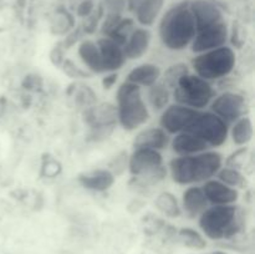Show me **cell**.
<instances>
[{"mask_svg":"<svg viewBox=\"0 0 255 254\" xmlns=\"http://www.w3.org/2000/svg\"><path fill=\"white\" fill-rule=\"evenodd\" d=\"M199 110L191 109L183 105H171L162 114L159 124L167 133L177 134L184 132L199 115Z\"/></svg>","mask_w":255,"mask_h":254,"instance_id":"obj_8","label":"cell"},{"mask_svg":"<svg viewBox=\"0 0 255 254\" xmlns=\"http://www.w3.org/2000/svg\"><path fill=\"white\" fill-rule=\"evenodd\" d=\"M164 0H143L134 10L137 21L143 26H151L163 9Z\"/></svg>","mask_w":255,"mask_h":254,"instance_id":"obj_23","label":"cell"},{"mask_svg":"<svg viewBox=\"0 0 255 254\" xmlns=\"http://www.w3.org/2000/svg\"><path fill=\"white\" fill-rule=\"evenodd\" d=\"M211 254H228V253H226V252H222V251H217V252H213V253H211Z\"/></svg>","mask_w":255,"mask_h":254,"instance_id":"obj_45","label":"cell"},{"mask_svg":"<svg viewBox=\"0 0 255 254\" xmlns=\"http://www.w3.org/2000/svg\"><path fill=\"white\" fill-rule=\"evenodd\" d=\"M199 227L213 241L229 239L241 231L238 208L233 204L207 208L199 218Z\"/></svg>","mask_w":255,"mask_h":254,"instance_id":"obj_4","label":"cell"},{"mask_svg":"<svg viewBox=\"0 0 255 254\" xmlns=\"http://www.w3.org/2000/svg\"><path fill=\"white\" fill-rule=\"evenodd\" d=\"M147 97H148L149 104L154 110H163L168 105L171 91L162 82H159V84L156 82V84L148 87Z\"/></svg>","mask_w":255,"mask_h":254,"instance_id":"obj_26","label":"cell"},{"mask_svg":"<svg viewBox=\"0 0 255 254\" xmlns=\"http://www.w3.org/2000/svg\"><path fill=\"white\" fill-rule=\"evenodd\" d=\"M182 207L183 211L189 218H194L201 216L207 208H208V201H207L202 187H189L183 192L182 196Z\"/></svg>","mask_w":255,"mask_h":254,"instance_id":"obj_20","label":"cell"},{"mask_svg":"<svg viewBox=\"0 0 255 254\" xmlns=\"http://www.w3.org/2000/svg\"><path fill=\"white\" fill-rule=\"evenodd\" d=\"M189 10L196 21L197 31L223 21L219 7L209 0H189Z\"/></svg>","mask_w":255,"mask_h":254,"instance_id":"obj_12","label":"cell"},{"mask_svg":"<svg viewBox=\"0 0 255 254\" xmlns=\"http://www.w3.org/2000/svg\"><path fill=\"white\" fill-rule=\"evenodd\" d=\"M115 128H95L90 129L89 132V139L94 142H101L105 141V139L109 138L112 134Z\"/></svg>","mask_w":255,"mask_h":254,"instance_id":"obj_38","label":"cell"},{"mask_svg":"<svg viewBox=\"0 0 255 254\" xmlns=\"http://www.w3.org/2000/svg\"><path fill=\"white\" fill-rule=\"evenodd\" d=\"M121 19H122L121 14H112V12H107L106 17H105L101 26L102 34H104L105 36H109L110 32L115 29V26L119 24Z\"/></svg>","mask_w":255,"mask_h":254,"instance_id":"obj_36","label":"cell"},{"mask_svg":"<svg viewBox=\"0 0 255 254\" xmlns=\"http://www.w3.org/2000/svg\"><path fill=\"white\" fill-rule=\"evenodd\" d=\"M81 87L82 89L79 90L76 94V101L79 102L81 106H84L85 109L96 104V95H95V92L92 91L89 86Z\"/></svg>","mask_w":255,"mask_h":254,"instance_id":"obj_34","label":"cell"},{"mask_svg":"<svg viewBox=\"0 0 255 254\" xmlns=\"http://www.w3.org/2000/svg\"><path fill=\"white\" fill-rule=\"evenodd\" d=\"M116 81H117L116 72H109V75L105 76L104 80H102V86H104V89L110 90L115 84H116Z\"/></svg>","mask_w":255,"mask_h":254,"instance_id":"obj_42","label":"cell"},{"mask_svg":"<svg viewBox=\"0 0 255 254\" xmlns=\"http://www.w3.org/2000/svg\"><path fill=\"white\" fill-rule=\"evenodd\" d=\"M109 171L114 174V177L122 176V174L126 172L127 167H128V154L126 151H121L116 154V156L112 157L111 161L109 162Z\"/></svg>","mask_w":255,"mask_h":254,"instance_id":"obj_32","label":"cell"},{"mask_svg":"<svg viewBox=\"0 0 255 254\" xmlns=\"http://www.w3.org/2000/svg\"><path fill=\"white\" fill-rule=\"evenodd\" d=\"M79 56L82 60L87 69L94 74H101L104 72L102 69V61H101V55H100L99 47L97 44L92 40H84L81 44L79 45Z\"/></svg>","mask_w":255,"mask_h":254,"instance_id":"obj_22","label":"cell"},{"mask_svg":"<svg viewBox=\"0 0 255 254\" xmlns=\"http://www.w3.org/2000/svg\"><path fill=\"white\" fill-rule=\"evenodd\" d=\"M228 35V26L224 21L212 25V26L206 27L203 30H199L196 32L191 42L192 51L196 52V54H201V52L226 46Z\"/></svg>","mask_w":255,"mask_h":254,"instance_id":"obj_9","label":"cell"},{"mask_svg":"<svg viewBox=\"0 0 255 254\" xmlns=\"http://www.w3.org/2000/svg\"><path fill=\"white\" fill-rule=\"evenodd\" d=\"M223 164V157L214 151H204L192 156H179L169 162L172 179L176 183H199L212 179Z\"/></svg>","mask_w":255,"mask_h":254,"instance_id":"obj_1","label":"cell"},{"mask_svg":"<svg viewBox=\"0 0 255 254\" xmlns=\"http://www.w3.org/2000/svg\"><path fill=\"white\" fill-rule=\"evenodd\" d=\"M163 164L159 151L149 148H136L128 157V169L132 176H141Z\"/></svg>","mask_w":255,"mask_h":254,"instance_id":"obj_13","label":"cell"},{"mask_svg":"<svg viewBox=\"0 0 255 254\" xmlns=\"http://www.w3.org/2000/svg\"><path fill=\"white\" fill-rule=\"evenodd\" d=\"M178 239L183 246L191 249H204L207 246L206 239L199 232L192 228H182L178 231Z\"/></svg>","mask_w":255,"mask_h":254,"instance_id":"obj_29","label":"cell"},{"mask_svg":"<svg viewBox=\"0 0 255 254\" xmlns=\"http://www.w3.org/2000/svg\"><path fill=\"white\" fill-rule=\"evenodd\" d=\"M156 208L169 218H178L182 214V209L179 207L178 201L171 192H162L156 197L154 201Z\"/></svg>","mask_w":255,"mask_h":254,"instance_id":"obj_25","label":"cell"},{"mask_svg":"<svg viewBox=\"0 0 255 254\" xmlns=\"http://www.w3.org/2000/svg\"><path fill=\"white\" fill-rule=\"evenodd\" d=\"M213 87L209 81L196 74H186L177 81L173 89V99L178 105L194 110L204 109L214 99Z\"/></svg>","mask_w":255,"mask_h":254,"instance_id":"obj_6","label":"cell"},{"mask_svg":"<svg viewBox=\"0 0 255 254\" xmlns=\"http://www.w3.org/2000/svg\"><path fill=\"white\" fill-rule=\"evenodd\" d=\"M164 227V222L161 221V219L156 218V217H152V218H146V232L149 234L157 233L159 229Z\"/></svg>","mask_w":255,"mask_h":254,"instance_id":"obj_40","label":"cell"},{"mask_svg":"<svg viewBox=\"0 0 255 254\" xmlns=\"http://www.w3.org/2000/svg\"><path fill=\"white\" fill-rule=\"evenodd\" d=\"M218 181L223 182L227 186L232 187V188H244V186L247 184V179L243 174L239 172V169L231 168V167H224L218 171V173L216 174Z\"/></svg>","mask_w":255,"mask_h":254,"instance_id":"obj_28","label":"cell"},{"mask_svg":"<svg viewBox=\"0 0 255 254\" xmlns=\"http://www.w3.org/2000/svg\"><path fill=\"white\" fill-rule=\"evenodd\" d=\"M172 149L179 156H192L208 149V143L189 132H181L171 142Z\"/></svg>","mask_w":255,"mask_h":254,"instance_id":"obj_19","label":"cell"},{"mask_svg":"<svg viewBox=\"0 0 255 254\" xmlns=\"http://www.w3.org/2000/svg\"><path fill=\"white\" fill-rule=\"evenodd\" d=\"M247 152H248V149H247L246 147L239 148L237 149L236 152H233V153L227 158L226 161L227 167H231V168H236V169L241 168V167L244 164V162H246Z\"/></svg>","mask_w":255,"mask_h":254,"instance_id":"obj_35","label":"cell"},{"mask_svg":"<svg viewBox=\"0 0 255 254\" xmlns=\"http://www.w3.org/2000/svg\"><path fill=\"white\" fill-rule=\"evenodd\" d=\"M95 5L92 0H84L82 2H80V5L77 6V15L80 17H87L94 12Z\"/></svg>","mask_w":255,"mask_h":254,"instance_id":"obj_41","label":"cell"},{"mask_svg":"<svg viewBox=\"0 0 255 254\" xmlns=\"http://www.w3.org/2000/svg\"><path fill=\"white\" fill-rule=\"evenodd\" d=\"M207 201L214 206L233 204L238 201L239 192L236 188L227 186L218 179H208L202 187Z\"/></svg>","mask_w":255,"mask_h":254,"instance_id":"obj_15","label":"cell"},{"mask_svg":"<svg viewBox=\"0 0 255 254\" xmlns=\"http://www.w3.org/2000/svg\"><path fill=\"white\" fill-rule=\"evenodd\" d=\"M50 60H51L52 64L55 66H61L62 61L65 60L64 57V46L62 44H57L56 46H54V49L51 50V54H50Z\"/></svg>","mask_w":255,"mask_h":254,"instance_id":"obj_39","label":"cell"},{"mask_svg":"<svg viewBox=\"0 0 255 254\" xmlns=\"http://www.w3.org/2000/svg\"><path fill=\"white\" fill-rule=\"evenodd\" d=\"M61 69L65 75H67L71 79H89L91 77V72L82 70L81 67L77 66L72 60L65 59L61 64Z\"/></svg>","mask_w":255,"mask_h":254,"instance_id":"obj_33","label":"cell"},{"mask_svg":"<svg viewBox=\"0 0 255 254\" xmlns=\"http://www.w3.org/2000/svg\"><path fill=\"white\" fill-rule=\"evenodd\" d=\"M151 32L143 27H137L131 32L126 44L122 46L125 57L128 60H137L143 56L151 44Z\"/></svg>","mask_w":255,"mask_h":254,"instance_id":"obj_18","label":"cell"},{"mask_svg":"<svg viewBox=\"0 0 255 254\" xmlns=\"http://www.w3.org/2000/svg\"><path fill=\"white\" fill-rule=\"evenodd\" d=\"M62 172V164L51 154H44L41 161L40 174L44 178H55Z\"/></svg>","mask_w":255,"mask_h":254,"instance_id":"obj_31","label":"cell"},{"mask_svg":"<svg viewBox=\"0 0 255 254\" xmlns=\"http://www.w3.org/2000/svg\"><path fill=\"white\" fill-rule=\"evenodd\" d=\"M5 106H6V101L4 99H0V117L2 116L5 111Z\"/></svg>","mask_w":255,"mask_h":254,"instance_id":"obj_44","label":"cell"},{"mask_svg":"<svg viewBox=\"0 0 255 254\" xmlns=\"http://www.w3.org/2000/svg\"><path fill=\"white\" fill-rule=\"evenodd\" d=\"M134 29H136V27H134L133 20L128 19V17H126V19L122 17V19L120 20L119 24L115 26V29L112 30L109 34V36L106 37H110L112 41L119 44L120 46H124V45L126 44L127 39L129 37V35H131V32L133 31Z\"/></svg>","mask_w":255,"mask_h":254,"instance_id":"obj_27","label":"cell"},{"mask_svg":"<svg viewBox=\"0 0 255 254\" xmlns=\"http://www.w3.org/2000/svg\"><path fill=\"white\" fill-rule=\"evenodd\" d=\"M77 181L85 189L92 192H106L115 183V177L107 168H95L81 172L77 176Z\"/></svg>","mask_w":255,"mask_h":254,"instance_id":"obj_16","label":"cell"},{"mask_svg":"<svg viewBox=\"0 0 255 254\" xmlns=\"http://www.w3.org/2000/svg\"><path fill=\"white\" fill-rule=\"evenodd\" d=\"M117 120L122 128L134 131L149 119V111L142 99L141 87L125 81L116 92Z\"/></svg>","mask_w":255,"mask_h":254,"instance_id":"obj_3","label":"cell"},{"mask_svg":"<svg viewBox=\"0 0 255 254\" xmlns=\"http://www.w3.org/2000/svg\"><path fill=\"white\" fill-rule=\"evenodd\" d=\"M184 132H189L208 143V146L218 147L227 141L228 124L213 112H199L193 124Z\"/></svg>","mask_w":255,"mask_h":254,"instance_id":"obj_7","label":"cell"},{"mask_svg":"<svg viewBox=\"0 0 255 254\" xmlns=\"http://www.w3.org/2000/svg\"><path fill=\"white\" fill-rule=\"evenodd\" d=\"M142 1H143V0H126L127 9H128L129 11L134 12V10L137 9V6H138Z\"/></svg>","mask_w":255,"mask_h":254,"instance_id":"obj_43","label":"cell"},{"mask_svg":"<svg viewBox=\"0 0 255 254\" xmlns=\"http://www.w3.org/2000/svg\"><path fill=\"white\" fill-rule=\"evenodd\" d=\"M101 55L102 69L104 72H116L126 62L122 46L112 41L110 37H101L96 41Z\"/></svg>","mask_w":255,"mask_h":254,"instance_id":"obj_14","label":"cell"},{"mask_svg":"<svg viewBox=\"0 0 255 254\" xmlns=\"http://www.w3.org/2000/svg\"><path fill=\"white\" fill-rule=\"evenodd\" d=\"M246 100L242 95L234 92H224L213 100L212 112L228 122H236L246 114Z\"/></svg>","mask_w":255,"mask_h":254,"instance_id":"obj_10","label":"cell"},{"mask_svg":"<svg viewBox=\"0 0 255 254\" xmlns=\"http://www.w3.org/2000/svg\"><path fill=\"white\" fill-rule=\"evenodd\" d=\"M84 121L90 129L115 128L117 120V107L110 102L92 105L84 110Z\"/></svg>","mask_w":255,"mask_h":254,"instance_id":"obj_11","label":"cell"},{"mask_svg":"<svg viewBox=\"0 0 255 254\" xmlns=\"http://www.w3.org/2000/svg\"><path fill=\"white\" fill-rule=\"evenodd\" d=\"M169 143L168 133L161 127H149L142 129L133 138V148H149L162 151Z\"/></svg>","mask_w":255,"mask_h":254,"instance_id":"obj_17","label":"cell"},{"mask_svg":"<svg viewBox=\"0 0 255 254\" xmlns=\"http://www.w3.org/2000/svg\"><path fill=\"white\" fill-rule=\"evenodd\" d=\"M236 66V52L228 46L201 52L192 60V67L202 79L211 81L226 77Z\"/></svg>","mask_w":255,"mask_h":254,"instance_id":"obj_5","label":"cell"},{"mask_svg":"<svg viewBox=\"0 0 255 254\" xmlns=\"http://www.w3.org/2000/svg\"><path fill=\"white\" fill-rule=\"evenodd\" d=\"M161 77V69L153 64H142L132 69L126 77V81L137 86L149 87L156 84Z\"/></svg>","mask_w":255,"mask_h":254,"instance_id":"obj_21","label":"cell"},{"mask_svg":"<svg viewBox=\"0 0 255 254\" xmlns=\"http://www.w3.org/2000/svg\"><path fill=\"white\" fill-rule=\"evenodd\" d=\"M232 139L237 146H246L253 138L254 128L251 117L243 116L234 122L232 127Z\"/></svg>","mask_w":255,"mask_h":254,"instance_id":"obj_24","label":"cell"},{"mask_svg":"<svg viewBox=\"0 0 255 254\" xmlns=\"http://www.w3.org/2000/svg\"><path fill=\"white\" fill-rule=\"evenodd\" d=\"M104 6L112 14H122L127 9L126 0H104Z\"/></svg>","mask_w":255,"mask_h":254,"instance_id":"obj_37","label":"cell"},{"mask_svg":"<svg viewBox=\"0 0 255 254\" xmlns=\"http://www.w3.org/2000/svg\"><path fill=\"white\" fill-rule=\"evenodd\" d=\"M188 66H187L186 64H181V62H179V64L172 65V66H169L168 69L164 71L162 84L166 87H168L169 90H173L177 81H178L183 75L188 74Z\"/></svg>","mask_w":255,"mask_h":254,"instance_id":"obj_30","label":"cell"},{"mask_svg":"<svg viewBox=\"0 0 255 254\" xmlns=\"http://www.w3.org/2000/svg\"><path fill=\"white\" fill-rule=\"evenodd\" d=\"M196 21L189 10V0L172 6L159 24V36L164 46L173 51L186 49L196 35Z\"/></svg>","mask_w":255,"mask_h":254,"instance_id":"obj_2","label":"cell"}]
</instances>
